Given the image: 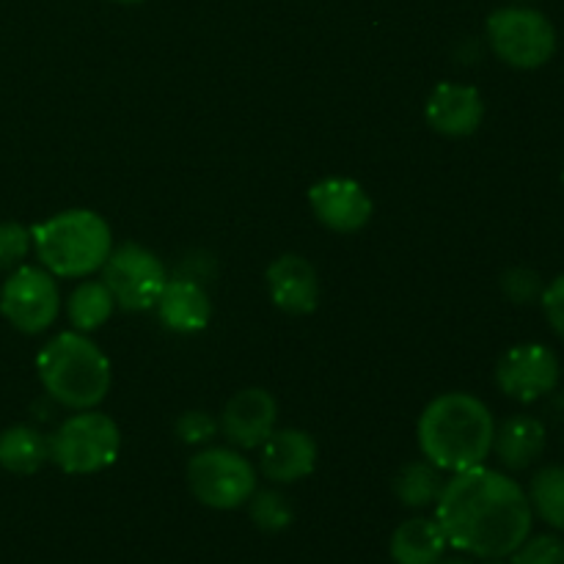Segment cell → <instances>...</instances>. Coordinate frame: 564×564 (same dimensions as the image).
I'll list each match as a JSON object with an SVG mask.
<instances>
[{
	"instance_id": "cell-32",
	"label": "cell",
	"mask_w": 564,
	"mask_h": 564,
	"mask_svg": "<svg viewBox=\"0 0 564 564\" xmlns=\"http://www.w3.org/2000/svg\"><path fill=\"white\" fill-rule=\"evenodd\" d=\"M562 180H564V174H562Z\"/></svg>"
},
{
	"instance_id": "cell-18",
	"label": "cell",
	"mask_w": 564,
	"mask_h": 564,
	"mask_svg": "<svg viewBox=\"0 0 564 564\" xmlns=\"http://www.w3.org/2000/svg\"><path fill=\"white\" fill-rule=\"evenodd\" d=\"M449 543L435 518H408L394 529L389 554L397 564H435Z\"/></svg>"
},
{
	"instance_id": "cell-22",
	"label": "cell",
	"mask_w": 564,
	"mask_h": 564,
	"mask_svg": "<svg viewBox=\"0 0 564 564\" xmlns=\"http://www.w3.org/2000/svg\"><path fill=\"white\" fill-rule=\"evenodd\" d=\"M529 505L551 529L564 532V466L540 468L529 485Z\"/></svg>"
},
{
	"instance_id": "cell-14",
	"label": "cell",
	"mask_w": 564,
	"mask_h": 564,
	"mask_svg": "<svg viewBox=\"0 0 564 564\" xmlns=\"http://www.w3.org/2000/svg\"><path fill=\"white\" fill-rule=\"evenodd\" d=\"M314 466H317V444L306 430H273L262 444L259 468L270 482L292 485L297 479H306Z\"/></svg>"
},
{
	"instance_id": "cell-4",
	"label": "cell",
	"mask_w": 564,
	"mask_h": 564,
	"mask_svg": "<svg viewBox=\"0 0 564 564\" xmlns=\"http://www.w3.org/2000/svg\"><path fill=\"white\" fill-rule=\"evenodd\" d=\"M42 268L61 279H83L99 270L113 248L110 226L94 209H66L31 229Z\"/></svg>"
},
{
	"instance_id": "cell-15",
	"label": "cell",
	"mask_w": 564,
	"mask_h": 564,
	"mask_svg": "<svg viewBox=\"0 0 564 564\" xmlns=\"http://www.w3.org/2000/svg\"><path fill=\"white\" fill-rule=\"evenodd\" d=\"M270 297L286 314H312L319 303V279L312 262L297 253H284L264 273Z\"/></svg>"
},
{
	"instance_id": "cell-24",
	"label": "cell",
	"mask_w": 564,
	"mask_h": 564,
	"mask_svg": "<svg viewBox=\"0 0 564 564\" xmlns=\"http://www.w3.org/2000/svg\"><path fill=\"white\" fill-rule=\"evenodd\" d=\"M501 292L507 295V301H512L516 306H529V303L540 301L545 284L540 279L538 270L532 268H510L501 273Z\"/></svg>"
},
{
	"instance_id": "cell-27",
	"label": "cell",
	"mask_w": 564,
	"mask_h": 564,
	"mask_svg": "<svg viewBox=\"0 0 564 564\" xmlns=\"http://www.w3.org/2000/svg\"><path fill=\"white\" fill-rule=\"evenodd\" d=\"M220 424L207 411H185L174 424V433L182 444L204 446L218 435Z\"/></svg>"
},
{
	"instance_id": "cell-23",
	"label": "cell",
	"mask_w": 564,
	"mask_h": 564,
	"mask_svg": "<svg viewBox=\"0 0 564 564\" xmlns=\"http://www.w3.org/2000/svg\"><path fill=\"white\" fill-rule=\"evenodd\" d=\"M248 512H251L253 527L264 534L286 532L295 521V507L281 490H253L248 499Z\"/></svg>"
},
{
	"instance_id": "cell-19",
	"label": "cell",
	"mask_w": 564,
	"mask_h": 564,
	"mask_svg": "<svg viewBox=\"0 0 564 564\" xmlns=\"http://www.w3.org/2000/svg\"><path fill=\"white\" fill-rule=\"evenodd\" d=\"M50 460V444L36 427L14 424L0 433V468L20 477H31Z\"/></svg>"
},
{
	"instance_id": "cell-26",
	"label": "cell",
	"mask_w": 564,
	"mask_h": 564,
	"mask_svg": "<svg viewBox=\"0 0 564 564\" xmlns=\"http://www.w3.org/2000/svg\"><path fill=\"white\" fill-rule=\"evenodd\" d=\"M512 564H564V540L556 534H529L527 543L512 554Z\"/></svg>"
},
{
	"instance_id": "cell-30",
	"label": "cell",
	"mask_w": 564,
	"mask_h": 564,
	"mask_svg": "<svg viewBox=\"0 0 564 564\" xmlns=\"http://www.w3.org/2000/svg\"><path fill=\"white\" fill-rule=\"evenodd\" d=\"M113 3H124V6H135V3H147V0H113Z\"/></svg>"
},
{
	"instance_id": "cell-8",
	"label": "cell",
	"mask_w": 564,
	"mask_h": 564,
	"mask_svg": "<svg viewBox=\"0 0 564 564\" xmlns=\"http://www.w3.org/2000/svg\"><path fill=\"white\" fill-rule=\"evenodd\" d=\"M102 281L113 295L116 306L124 312H147L158 303L169 281V270L154 251L138 242H124L119 248H110L102 264Z\"/></svg>"
},
{
	"instance_id": "cell-10",
	"label": "cell",
	"mask_w": 564,
	"mask_h": 564,
	"mask_svg": "<svg viewBox=\"0 0 564 564\" xmlns=\"http://www.w3.org/2000/svg\"><path fill=\"white\" fill-rule=\"evenodd\" d=\"M496 383L510 400L523 405L538 402L560 383V358L551 347L538 341L516 345L496 364Z\"/></svg>"
},
{
	"instance_id": "cell-29",
	"label": "cell",
	"mask_w": 564,
	"mask_h": 564,
	"mask_svg": "<svg viewBox=\"0 0 564 564\" xmlns=\"http://www.w3.org/2000/svg\"><path fill=\"white\" fill-rule=\"evenodd\" d=\"M435 564H471L468 560H463V556H441Z\"/></svg>"
},
{
	"instance_id": "cell-3",
	"label": "cell",
	"mask_w": 564,
	"mask_h": 564,
	"mask_svg": "<svg viewBox=\"0 0 564 564\" xmlns=\"http://www.w3.org/2000/svg\"><path fill=\"white\" fill-rule=\"evenodd\" d=\"M44 391L69 411H91L110 391V361L86 334L64 330L36 356Z\"/></svg>"
},
{
	"instance_id": "cell-13",
	"label": "cell",
	"mask_w": 564,
	"mask_h": 564,
	"mask_svg": "<svg viewBox=\"0 0 564 564\" xmlns=\"http://www.w3.org/2000/svg\"><path fill=\"white\" fill-rule=\"evenodd\" d=\"M427 124L446 138H468L485 119L482 94L463 83H438L424 105Z\"/></svg>"
},
{
	"instance_id": "cell-2",
	"label": "cell",
	"mask_w": 564,
	"mask_h": 564,
	"mask_svg": "<svg viewBox=\"0 0 564 564\" xmlns=\"http://www.w3.org/2000/svg\"><path fill=\"white\" fill-rule=\"evenodd\" d=\"M416 433L422 455L435 468L460 474L488 460L494 452L496 422L479 397L446 391L424 408Z\"/></svg>"
},
{
	"instance_id": "cell-9",
	"label": "cell",
	"mask_w": 564,
	"mask_h": 564,
	"mask_svg": "<svg viewBox=\"0 0 564 564\" xmlns=\"http://www.w3.org/2000/svg\"><path fill=\"white\" fill-rule=\"evenodd\" d=\"M58 312V284H55V275L44 268L20 264L0 290V314L20 334H44L55 323Z\"/></svg>"
},
{
	"instance_id": "cell-1",
	"label": "cell",
	"mask_w": 564,
	"mask_h": 564,
	"mask_svg": "<svg viewBox=\"0 0 564 564\" xmlns=\"http://www.w3.org/2000/svg\"><path fill=\"white\" fill-rule=\"evenodd\" d=\"M435 521L460 554L505 560L529 540L534 512L516 479L477 466L446 479L435 501Z\"/></svg>"
},
{
	"instance_id": "cell-31",
	"label": "cell",
	"mask_w": 564,
	"mask_h": 564,
	"mask_svg": "<svg viewBox=\"0 0 564 564\" xmlns=\"http://www.w3.org/2000/svg\"><path fill=\"white\" fill-rule=\"evenodd\" d=\"M482 564H512V562H505V560H485Z\"/></svg>"
},
{
	"instance_id": "cell-28",
	"label": "cell",
	"mask_w": 564,
	"mask_h": 564,
	"mask_svg": "<svg viewBox=\"0 0 564 564\" xmlns=\"http://www.w3.org/2000/svg\"><path fill=\"white\" fill-rule=\"evenodd\" d=\"M540 303H543L545 319L554 328V334L564 339V275H556L551 284H545Z\"/></svg>"
},
{
	"instance_id": "cell-20",
	"label": "cell",
	"mask_w": 564,
	"mask_h": 564,
	"mask_svg": "<svg viewBox=\"0 0 564 564\" xmlns=\"http://www.w3.org/2000/svg\"><path fill=\"white\" fill-rule=\"evenodd\" d=\"M394 496L411 510H427L441 499L444 490V477L441 468H435L430 460H411L397 471L394 477Z\"/></svg>"
},
{
	"instance_id": "cell-11",
	"label": "cell",
	"mask_w": 564,
	"mask_h": 564,
	"mask_svg": "<svg viewBox=\"0 0 564 564\" xmlns=\"http://www.w3.org/2000/svg\"><path fill=\"white\" fill-rule=\"evenodd\" d=\"M308 204L312 213L325 229L339 231V235H356L372 220V198L358 185L356 180L345 176H330L319 180L308 187Z\"/></svg>"
},
{
	"instance_id": "cell-25",
	"label": "cell",
	"mask_w": 564,
	"mask_h": 564,
	"mask_svg": "<svg viewBox=\"0 0 564 564\" xmlns=\"http://www.w3.org/2000/svg\"><path fill=\"white\" fill-rule=\"evenodd\" d=\"M31 229H25L22 224H14V220L0 224V270L20 268L22 259L31 251Z\"/></svg>"
},
{
	"instance_id": "cell-21",
	"label": "cell",
	"mask_w": 564,
	"mask_h": 564,
	"mask_svg": "<svg viewBox=\"0 0 564 564\" xmlns=\"http://www.w3.org/2000/svg\"><path fill=\"white\" fill-rule=\"evenodd\" d=\"M116 301L105 281H83L66 301V314H69L72 328L80 334H91L99 325H105L113 314Z\"/></svg>"
},
{
	"instance_id": "cell-17",
	"label": "cell",
	"mask_w": 564,
	"mask_h": 564,
	"mask_svg": "<svg viewBox=\"0 0 564 564\" xmlns=\"http://www.w3.org/2000/svg\"><path fill=\"white\" fill-rule=\"evenodd\" d=\"M549 433L545 424L534 416H510L494 435V455L507 471H523L543 457Z\"/></svg>"
},
{
	"instance_id": "cell-5",
	"label": "cell",
	"mask_w": 564,
	"mask_h": 564,
	"mask_svg": "<svg viewBox=\"0 0 564 564\" xmlns=\"http://www.w3.org/2000/svg\"><path fill=\"white\" fill-rule=\"evenodd\" d=\"M50 460L66 474L105 471L121 452V433L110 416L99 411H77L47 438Z\"/></svg>"
},
{
	"instance_id": "cell-6",
	"label": "cell",
	"mask_w": 564,
	"mask_h": 564,
	"mask_svg": "<svg viewBox=\"0 0 564 564\" xmlns=\"http://www.w3.org/2000/svg\"><path fill=\"white\" fill-rule=\"evenodd\" d=\"M488 42L512 69H540L556 53V28L543 11L507 6L488 17Z\"/></svg>"
},
{
	"instance_id": "cell-12",
	"label": "cell",
	"mask_w": 564,
	"mask_h": 564,
	"mask_svg": "<svg viewBox=\"0 0 564 564\" xmlns=\"http://www.w3.org/2000/svg\"><path fill=\"white\" fill-rule=\"evenodd\" d=\"M279 422V402L268 389H242L220 413V433L237 449H257Z\"/></svg>"
},
{
	"instance_id": "cell-7",
	"label": "cell",
	"mask_w": 564,
	"mask_h": 564,
	"mask_svg": "<svg viewBox=\"0 0 564 564\" xmlns=\"http://www.w3.org/2000/svg\"><path fill=\"white\" fill-rule=\"evenodd\" d=\"M187 488L209 510H237L257 490V468L240 452L213 446L191 457Z\"/></svg>"
},
{
	"instance_id": "cell-16",
	"label": "cell",
	"mask_w": 564,
	"mask_h": 564,
	"mask_svg": "<svg viewBox=\"0 0 564 564\" xmlns=\"http://www.w3.org/2000/svg\"><path fill=\"white\" fill-rule=\"evenodd\" d=\"M154 308H158L160 323L174 334H198L213 319V301L207 290L191 275L165 281Z\"/></svg>"
}]
</instances>
